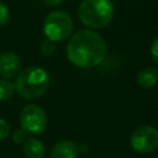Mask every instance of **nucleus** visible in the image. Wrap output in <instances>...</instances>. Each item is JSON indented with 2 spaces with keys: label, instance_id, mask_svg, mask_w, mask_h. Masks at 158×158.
<instances>
[{
  "label": "nucleus",
  "instance_id": "423d86ee",
  "mask_svg": "<svg viewBox=\"0 0 158 158\" xmlns=\"http://www.w3.org/2000/svg\"><path fill=\"white\" fill-rule=\"evenodd\" d=\"M130 144L137 153L148 154L158 147V131L149 125H142L131 133Z\"/></svg>",
  "mask_w": 158,
  "mask_h": 158
},
{
  "label": "nucleus",
  "instance_id": "f03ea898",
  "mask_svg": "<svg viewBox=\"0 0 158 158\" xmlns=\"http://www.w3.org/2000/svg\"><path fill=\"white\" fill-rule=\"evenodd\" d=\"M51 78L48 72L40 65H30L21 70L15 79V91L26 100L41 98L48 89Z\"/></svg>",
  "mask_w": 158,
  "mask_h": 158
},
{
  "label": "nucleus",
  "instance_id": "6e6552de",
  "mask_svg": "<svg viewBox=\"0 0 158 158\" xmlns=\"http://www.w3.org/2000/svg\"><path fill=\"white\" fill-rule=\"evenodd\" d=\"M79 154V147L69 139H63L56 143L51 152L49 158H77Z\"/></svg>",
  "mask_w": 158,
  "mask_h": 158
},
{
  "label": "nucleus",
  "instance_id": "0eeeda50",
  "mask_svg": "<svg viewBox=\"0 0 158 158\" xmlns=\"http://www.w3.org/2000/svg\"><path fill=\"white\" fill-rule=\"evenodd\" d=\"M21 62L16 53L2 52L0 54V77L2 79L15 78L20 73Z\"/></svg>",
  "mask_w": 158,
  "mask_h": 158
},
{
  "label": "nucleus",
  "instance_id": "9d476101",
  "mask_svg": "<svg viewBox=\"0 0 158 158\" xmlns=\"http://www.w3.org/2000/svg\"><path fill=\"white\" fill-rule=\"evenodd\" d=\"M23 153L26 158H43L46 148L38 138L30 137L23 142Z\"/></svg>",
  "mask_w": 158,
  "mask_h": 158
},
{
  "label": "nucleus",
  "instance_id": "ddd939ff",
  "mask_svg": "<svg viewBox=\"0 0 158 158\" xmlns=\"http://www.w3.org/2000/svg\"><path fill=\"white\" fill-rule=\"evenodd\" d=\"M10 20V10L9 7L0 1V27H4Z\"/></svg>",
  "mask_w": 158,
  "mask_h": 158
},
{
  "label": "nucleus",
  "instance_id": "7ed1b4c3",
  "mask_svg": "<svg viewBox=\"0 0 158 158\" xmlns=\"http://www.w3.org/2000/svg\"><path fill=\"white\" fill-rule=\"evenodd\" d=\"M115 7L111 0H81L78 6L79 20L89 30L106 27L114 19Z\"/></svg>",
  "mask_w": 158,
  "mask_h": 158
},
{
  "label": "nucleus",
  "instance_id": "39448f33",
  "mask_svg": "<svg viewBox=\"0 0 158 158\" xmlns=\"http://www.w3.org/2000/svg\"><path fill=\"white\" fill-rule=\"evenodd\" d=\"M20 125L27 135L42 133L47 126L46 111L35 104L26 105L20 114Z\"/></svg>",
  "mask_w": 158,
  "mask_h": 158
},
{
  "label": "nucleus",
  "instance_id": "9b49d317",
  "mask_svg": "<svg viewBox=\"0 0 158 158\" xmlns=\"http://www.w3.org/2000/svg\"><path fill=\"white\" fill-rule=\"evenodd\" d=\"M15 93L14 83H11L7 79L0 78V101L9 100Z\"/></svg>",
  "mask_w": 158,
  "mask_h": 158
},
{
  "label": "nucleus",
  "instance_id": "f3484780",
  "mask_svg": "<svg viewBox=\"0 0 158 158\" xmlns=\"http://www.w3.org/2000/svg\"><path fill=\"white\" fill-rule=\"evenodd\" d=\"M48 6H57V5H59L60 2H63L64 0H43Z\"/></svg>",
  "mask_w": 158,
  "mask_h": 158
},
{
  "label": "nucleus",
  "instance_id": "4468645a",
  "mask_svg": "<svg viewBox=\"0 0 158 158\" xmlns=\"http://www.w3.org/2000/svg\"><path fill=\"white\" fill-rule=\"evenodd\" d=\"M10 135V126L7 123V121H5L4 118L0 117V141L7 138Z\"/></svg>",
  "mask_w": 158,
  "mask_h": 158
},
{
  "label": "nucleus",
  "instance_id": "dca6fc26",
  "mask_svg": "<svg viewBox=\"0 0 158 158\" xmlns=\"http://www.w3.org/2000/svg\"><path fill=\"white\" fill-rule=\"evenodd\" d=\"M151 57L156 64H158V36L153 40L151 44Z\"/></svg>",
  "mask_w": 158,
  "mask_h": 158
},
{
  "label": "nucleus",
  "instance_id": "f257e3e1",
  "mask_svg": "<svg viewBox=\"0 0 158 158\" xmlns=\"http://www.w3.org/2000/svg\"><path fill=\"white\" fill-rule=\"evenodd\" d=\"M107 46L104 37L89 28L74 32L67 44V57L78 68L89 69L98 67L105 59Z\"/></svg>",
  "mask_w": 158,
  "mask_h": 158
},
{
  "label": "nucleus",
  "instance_id": "2eb2a0df",
  "mask_svg": "<svg viewBox=\"0 0 158 158\" xmlns=\"http://www.w3.org/2000/svg\"><path fill=\"white\" fill-rule=\"evenodd\" d=\"M26 135L27 133L22 128H20V130H17L12 133V141L15 143H23L26 141Z\"/></svg>",
  "mask_w": 158,
  "mask_h": 158
},
{
  "label": "nucleus",
  "instance_id": "20e7f679",
  "mask_svg": "<svg viewBox=\"0 0 158 158\" xmlns=\"http://www.w3.org/2000/svg\"><path fill=\"white\" fill-rule=\"evenodd\" d=\"M73 20L67 11L56 10L49 12L43 22L46 38L52 42H63L73 35Z\"/></svg>",
  "mask_w": 158,
  "mask_h": 158
},
{
  "label": "nucleus",
  "instance_id": "1a4fd4ad",
  "mask_svg": "<svg viewBox=\"0 0 158 158\" xmlns=\"http://www.w3.org/2000/svg\"><path fill=\"white\" fill-rule=\"evenodd\" d=\"M136 83L142 89L153 88L158 83V69L156 67H144V68H142L137 73Z\"/></svg>",
  "mask_w": 158,
  "mask_h": 158
},
{
  "label": "nucleus",
  "instance_id": "f8f14e48",
  "mask_svg": "<svg viewBox=\"0 0 158 158\" xmlns=\"http://www.w3.org/2000/svg\"><path fill=\"white\" fill-rule=\"evenodd\" d=\"M40 52H41V54L44 56V57L52 56V54L56 52V43L46 38L44 41H42V43H41V46H40Z\"/></svg>",
  "mask_w": 158,
  "mask_h": 158
},
{
  "label": "nucleus",
  "instance_id": "a211bd4d",
  "mask_svg": "<svg viewBox=\"0 0 158 158\" xmlns=\"http://www.w3.org/2000/svg\"><path fill=\"white\" fill-rule=\"evenodd\" d=\"M156 158H158V157H156Z\"/></svg>",
  "mask_w": 158,
  "mask_h": 158
}]
</instances>
